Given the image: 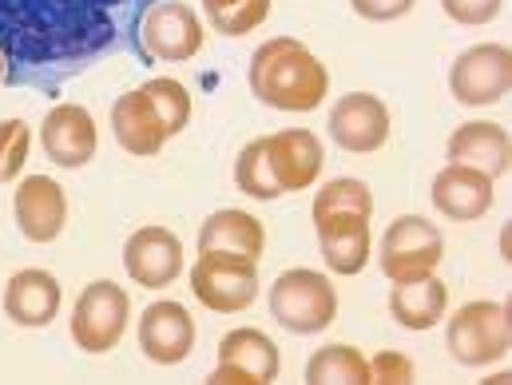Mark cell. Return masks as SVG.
<instances>
[{
    "mask_svg": "<svg viewBox=\"0 0 512 385\" xmlns=\"http://www.w3.org/2000/svg\"><path fill=\"white\" fill-rule=\"evenodd\" d=\"M433 207L453 223H477L493 207V179L465 163H445L433 175Z\"/></svg>",
    "mask_w": 512,
    "mask_h": 385,
    "instance_id": "cell-17",
    "label": "cell"
},
{
    "mask_svg": "<svg viewBox=\"0 0 512 385\" xmlns=\"http://www.w3.org/2000/svg\"><path fill=\"white\" fill-rule=\"evenodd\" d=\"M417 378V366L413 358L397 354V350H382L374 362H370V382H382V385H405Z\"/></svg>",
    "mask_w": 512,
    "mask_h": 385,
    "instance_id": "cell-31",
    "label": "cell"
},
{
    "mask_svg": "<svg viewBox=\"0 0 512 385\" xmlns=\"http://www.w3.org/2000/svg\"><path fill=\"white\" fill-rule=\"evenodd\" d=\"M131 298L128 290L112 278L88 282L72 306V342L88 354H108L128 334Z\"/></svg>",
    "mask_w": 512,
    "mask_h": 385,
    "instance_id": "cell-5",
    "label": "cell"
},
{
    "mask_svg": "<svg viewBox=\"0 0 512 385\" xmlns=\"http://www.w3.org/2000/svg\"><path fill=\"white\" fill-rule=\"evenodd\" d=\"M139 40H143V52L147 56L179 64V60L199 56V48H203V24L191 12V4H183V0H159V4H151L143 12Z\"/></svg>",
    "mask_w": 512,
    "mask_h": 385,
    "instance_id": "cell-10",
    "label": "cell"
},
{
    "mask_svg": "<svg viewBox=\"0 0 512 385\" xmlns=\"http://www.w3.org/2000/svg\"><path fill=\"white\" fill-rule=\"evenodd\" d=\"M8 80V60H4V52H0V84Z\"/></svg>",
    "mask_w": 512,
    "mask_h": 385,
    "instance_id": "cell-34",
    "label": "cell"
},
{
    "mask_svg": "<svg viewBox=\"0 0 512 385\" xmlns=\"http://www.w3.org/2000/svg\"><path fill=\"white\" fill-rule=\"evenodd\" d=\"M306 382L310 385H330V382L370 385V362L362 358L358 346L330 342V346H322V350L306 362Z\"/></svg>",
    "mask_w": 512,
    "mask_h": 385,
    "instance_id": "cell-24",
    "label": "cell"
},
{
    "mask_svg": "<svg viewBox=\"0 0 512 385\" xmlns=\"http://www.w3.org/2000/svg\"><path fill=\"white\" fill-rule=\"evenodd\" d=\"M251 92L274 112H314L330 92L326 64L294 36H274L251 56Z\"/></svg>",
    "mask_w": 512,
    "mask_h": 385,
    "instance_id": "cell-2",
    "label": "cell"
},
{
    "mask_svg": "<svg viewBox=\"0 0 512 385\" xmlns=\"http://www.w3.org/2000/svg\"><path fill=\"white\" fill-rule=\"evenodd\" d=\"M330 139L342 151L374 155L389 143V108L374 92H350L330 108Z\"/></svg>",
    "mask_w": 512,
    "mask_h": 385,
    "instance_id": "cell-11",
    "label": "cell"
},
{
    "mask_svg": "<svg viewBox=\"0 0 512 385\" xmlns=\"http://www.w3.org/2000/svg\"><path fill=\"white\" fill-rule=\"evenodd\" d=\"M282 374V354L278 346L255 330V326H239L231 334H223L219 342V366L207 382L215 385H266Z\"/></svg>",
    "mask_w": 512,
    "mask_h": 385,
    "instance_id": "cell-9",
    "label": "cell"
},
{
    "mask_svg": "<svg viewBox=\"0 0 512 385\" xmlns=\"http://www.w3.org/2000/svg\"><path fill=\"white\" fill-rule=\"evenodd\" d=\"M112 131H116V143L128 155H139V159L159 155L163 143L171 139L159 112H155V104H151V96H147V88H135V92L120 96L112 104Z\"/></svg>",
    "mask_w": 512,
    "mask_h": 385,
    "instance_id": "cell-19",
    "label": "cell"
},
{
    "mask_svg": "<svg viewBox=\"0 0 512 385\" xmlns=\"http://www.w3.org/2000/svg\"><path fill=\"white\" fill-rule=\"evenodd\" d=\"M314 223L326 219V215H362L370 219L374 215V195L362 179H330L318 187V199H314Z\"/></svg>",
    "mask_w": 512,
    "mask_h": 385,
    "instance_id": "cell-25",
    "label": "cell"
},
{
    "mask_svg": "<svg viewBox=\"0 0 512 385\" xmlns=\"http://www.w3.org/2000/svg\"><path fill=\"white\" fill-rule=\"evenodd\" d=\"M270 318L290 334H322L338 318V290L310 266L282 270L270 286Z\"/></svg>",
    "mask_w": 512,
    "mask_h": 385,
    "instance_id": "cell-3",
    "label": "cell"
},
{
    "mask_svg": "<svg viewBox=\"0 0 512 385\" xmlns=\"http://www.w3.org/2000/svg\"><path fill=\"white\" fill-rule=\"evenodd\" d=\"M195 318L183 302H151L139 314V350L155 366H179L195 350Z\"/></svg>",
    "mask_w": 512,
    "mask_h": 385,
    "instance_id": "cell-13",
    "label": "cell"
},
{
    "mask_svg": "<svg viewBox=\"0 0 512 385\" xmlns=\"http://www.w3.org/2000/svg\"><path fill=\"white\" fill-rule=\"evenodd\" d=\"M4 314L16 326H28V330L48 326L60 314V282H56V274H48L40 266L16 270L8 278V286H4Z\"/></svg>",
    "mask_w": 512,
    "mask_h": 385,
    "instance_id": "cell-18",
    "label": "cell"
},
{
    "mask_svg": "<svg viewBox=\"0 0 512 385\" xmlns=\"http://www.w3.org/2000/svg\"><path fill=\"white\" fill-rule=\"evenodd\" d=\"M378 258H382V274L389 282H409V278L437 274V266L445 258V235L421 215H401L385 227Z\"/></svg>",
    "mask_w": 512,
    "mask_h": 385,
    "instance_id": "cell-7",
    "label": "cell"
},
{
    "mask_svg": "<svg viewBox=\"0 0 512 385\" xmlns=\"http://www.w3.org/2000/svg\"><path fill=\"white\" fill-rule=\"evenodd\" d=\"M413 4H417V0H350V8H354L362 20H378V24L401 20L405 12H413Z\"/></svg>",
    "mask_w": 512,
    "mask_h": 385,
    "instance_id": "cell-32",
    "label": "cell"
},
{
    "mask_svg": "<svg viewBox=\"0 0 512 385\" xmlns=\"http://www.w3.org/2000/svg\"><path fill=\"white\" fill-rule=\"evenodd\" d=\"M128 0H0V52L12 64H72L116 40Z\"/></svg>",
    "mask_w": 512,
    "mask_h": 385,
    "instance_id": "cell-1",
    "label": "cell"
},
{
    "mask_svg": "<svg viewBox=\"0 0 512 385\" xmlns=\"http://www.w3.org/2000/svg\"><path fill=\"white\" fill-rule=\"evenodd\" d=\"M501 251H505V262L512 258V235H509V227L501 231Z\"/></svg>",
    "mask_w": 512,
    "mask_h": 385,
    "instance_id": "cell-33",
    "label": "cell"
},
{
    "mask_svg": "<svg viewBox=\"0 0 512 385\" xmlns=\"http://www.w3.org/2000/svg\"><path fill=\"white\" fill-rule=\"evenodd\" d=\"M512 84V52L505 44H473L449 68V92L465 108L497 104Z\"/></svg>",
    "mask_w": 512,
    "mask_h": 385,
    "instance_id": "cell-8",
    "label": "cell"
},
{
    "mask_svg": "<svg viewBox=\"0 0 512 385\" xmlns=\"http://www.w3.org/2000/svg\"><path fill=\"white\" fill-rule=\"evenodd\" d=\"M28 147H32V128L24 120L0 124V183L20 179V171L28 163Z\"/></svg>",
    "mask_w": 512,
    "mask_h": 385,
    "instance_id": "cell-29",
    "label": "cell"
},
{
    "mask_svg": "<svg viewBox=\"0 0 512 385\" xmlns=\"http://www.w3.org/2000/svg\"><path fill=\"white\" fill-rule=\"evenodd\" d=\"M40 147L56 167H68V171L96 159L100 131H96L92 112L80 104H56L40 124Z\"/></svg>",
    "mask_w": 512,
    "mask_h": 385,
    "instance_id": "cell-14",
    "label": "cell"
},
{
    "mask_svg": "<svg viewBox=\"0 0 512 385\" xmlns=\"http://www.w3.org/2000/svg\"><path fill=\"white\" fill-rule=\"evenodd\" d=\"M235 183H239L243 195H251L258 203H270V199L282 195L278 183H274V175H270V163H266V135L251 139L239 151V159H235Z\"/></svg>",
    "mask_w": 512,
    "mask_h": 385,
    "instance_id": "cell-26",
    "label": "cell"
},
{
    "mask_svg": "<svg viewBox=\"0 0 512 385\" xmlns=\"http://www.w3.org/2000/svg\"><path fill=\"white\" fill-rule=\"evenodd\" d=\"M191 294L215 314H243L258 298V262L203 251L191 266Z\"/></svg>",
    "mask_w": 512,
    "mask_h": 385,
    "instance_id": "cell-6",
    "label": "cell"
},
{
    "mask_svg": "<svg viewBox=\"0 0 512 385\" xmlns=\"http://www.w3.org/2000/svg\"><path fill=\"white\" fill-rule=\"evenodd\" d=\"M318 247L334 274H362L370 262V219L362 215H326L314 223Z\"/></svg>",
    "mask_w": 512,
    "mask_h": 385,
    "instance_id": "cell-21",
    "label": "cell"
},
{
    "mask_svg": "<svg viewBox=\"0 0 512 385\" xmlns=\"http://www.w3.org/2000/svg\"><path fill=\"white\" fill-rule=\"evenodd\" d=\"M203 12H207L215 32L247 36L270 16V0H203Z\"/></svg>",
    "mask_w": 512,
    "mask_h": 385,
    "instance_id": "cell-27",
    "label": "cell"
},
{
    "mask_svg": "<svg viewBox=\"0 0 512 385\" xmlns=\"http://www.w3.org/2000/svg\"><path fill=\"white\" fill-rule=\"evenodd\" d=\"M12 211L28 243H56L68 223V195L52 175H28L16 183Z\"/></svg>",
    "mask_w": 512,
    "mask_h": 385,
    "instance_id": "cell-12",
    "label": "cell"
},
{
    "mask_svg": "<svg viewBox=\"0 0 512 385\" xmlns=\"http://www.w3.org/2000/svg\"><path fill=\"white\" fill-rule=\"evenodd\" d=\"M449 163H465L485 171L489 179H501L512 163L509 131L493 120H473L449 135Z\"/></svg>",
    "mask_w": 512,
    "mask_h": 385,
    "instance_id": "cell-20",
    "label": "cell"
},
{
    "mask_svg": "<svg viewBox=\"0 0 512 385\" xmlns=\"http://www.w3.org/2000/svg\"><path fill=\"white\" fill-rule=\"evenodd\" d=\"M143 88H147V96H151V104H155V112H159L167 135H179V131L191 124V92H187L179 80L155 76V80H147Z\"/></svg>",
    "mask_w": 512,
    "mask_h": 385,
    "instance_id": "cell-28",
    "label": "cell"
},
{
    "mask_svg": "<svg viewBox=\"0 0 512 385\" xmlns=\"http://www.w3.org/2000/svg\"><path fill=\"white\" fill-rule=\"evenodd\" d=\"M501 4L505 0H441L445 16L453 24H465V28H477V24H489L501 16Z\"/></svg>",
    "mask_w": 512,
    "mask_h": 385,
    "instance_id": "cell-30",
    "label": "cell"
},
{
    "mask_svg": "<svg viewBox=\"0 0 512 385\" xmlns=\"http://www.w3.org/2000/svg\"><path fill=\"white\" fill-rule=\"evenodd\" d=\"M266 163H270V175H274L278 191L290 195V191H306V187L318 183L326 155H322V143H318L314 131L286 128L266 135Z\"/></svg>",
    "mask_w": 512,
    "mask_h": 385,
    "instance_id": "cell-15",
    "label": "cell"
},
{
    "mask_svg": "<svg viewBox=\"0 0 512 385\" xmlns=\"http://www.w3.org/2000/svg\"><path fill=\"white\" fill-rule=\"evenodd\" d=\"M445 310H449V286L437 274L393 282L389 290V314L405 330H433L445 318Z\"/></svg>",
    "mask_w": 512,
    "mask_h": 385,
    "instance_id": "cell-22",
    "label": "cell"
},
{
    "mask_svg": "<svg viewBox=\"0 0 512 385\" xmlns=\"http://www.w3.org/2000/svg\"><path fill=\"white\" fill-rule=\"evenodd\" d=\"M124 266L135 286L163 290L183 274V243L167 227H139L124 247Z\"/></svg>",
    "mask_w": 512,
    "mask_h": 385,
    "instance_id": "cell-16",
    "label": "cell"
},
{
    "mask_svg": "<svg viewBox=\"0 0 512 385\" xmlns=\"http://www.w3.org/2000/svg\"><path fill=\"white\" fill-rule=\"evenodd\" d=\"M445 342H449V354L461 362V366H493L509 354L512 342V326H509V306L501 302H465L449 326H445Z\"/></svg>",
    "mask_w": 512,
    "mask_h": 385,
    "instance_id": "cell-4",
    "label": "cell"
},
{
    "mask_svg": "<svg viewBox=\"0 0 512 385\" xmlns=\"http://www.w3.org/2000/svg\"><path fill=\"white\" fill-rule=\"evenodd\" d=\"M266 247V231L251 211H239V207H227V211H215L203 227H199V255L203 251H223V255H239L258 262Z\"/></svg>",
    "mask_w": 512,
    "mask_h": 385,
    "instance_id": "cell-23",
    "label": "cell"
}]
</instances>
